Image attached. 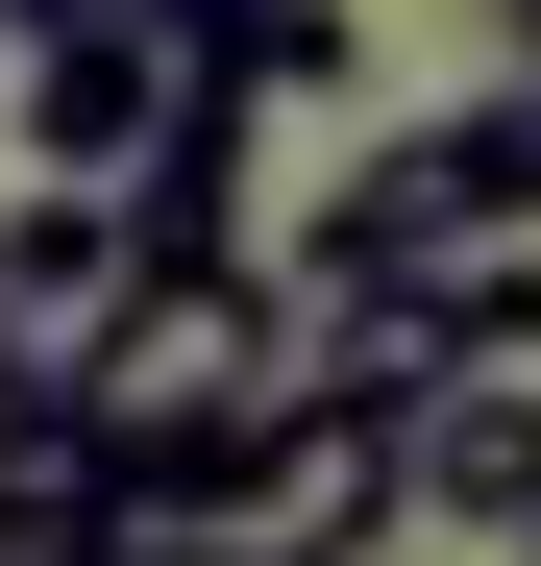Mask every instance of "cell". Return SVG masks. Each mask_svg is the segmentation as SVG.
I'll list each match as a JSON object with an SVG mask.
<instances>
[{
    "label": "cell",
    "mask_w": 541,
    "mask_h": 566,
    "mask_svg": "<svg viewBox=\"0 0 541 566\" xmlns=\"http://www.w3.org/2000/svg\"><path fill=\"white\" fill-rule=\"evenodd\" d=\"M50 25H99V0H0V50H50Z\"/></svg>",
    "instance_id": "7"
},
{
    "label": "cell",
    "mask_w": 541,
    "mask_h": 566,
    "mask_svg": "<svg viewBox=\"0 0 541 566\" xmlns=\"http://www.w3.org/2000/svg\"><path fill=\"white\" fill-rule=\"evenodd\" d=\"M148 566H394V419H344V395H270L222 468H172V493H124Z\"/></svg>",
    "instance_id": "3"
},
{
    "label": "cell",
    "mask_w": 541,
    "mask_h": 566,
    "mask_svg": "<svg viewBox=\"0 0 541 566\" xmlns=\"http://www.w3.org/2000/svg\"><path fill=\"white\" fill-rule=\"evenodd\" d=\"M541 172H517V74H468L443 124H370L344 148V198L270 247V296H344V321H418V345H492L517 271H541Z\"/></svg>",
    "instance_id": "1"
},
{
    "label": "cell",
    "mask_w": 541,
    "mask_h": 566,
    "mask_svg": "<svg viewBox=\"0 0 541 566\" xmlns=\"http://www.w3.org/2000/svg\"><path fill=\"white\" fill-rule=\"evenodd\" d=\"M99 296H124V198H0V395H50Z\"/></svg>",
    "instance_id": "5"
},
{
    "label": "cell",
    "mask_w": 541,
    "mask_h": 566,
    "mask_svg": "<svg viewBox=\"0 0 541 566\" xmlns=\"http://www.w3.org/2000/svg\"><path fill=\"white\" fill-rule=\"evenodd\" d=\"M148 124H172V50L124 25V0L25 50V198H124V172H148Z\"/></svg>",
    "instance_id": "4"
},
{
    "label": "cell",
    "mask_w": 541,
    "mask_h": 566,
    "mask_svg": "<svg viewBox=\"0 0 541 566\" xmlns=\"http://www.w3.org/2000/svg\"><path fill=\"white\" fill-rule=\"evenodd\" d=\"M74 542H99V443L50 395H0V566H74Z\"/></svg>",
    "instance_id": "6"
},
{
    "label": "cell",
    "mask_w": 541,
    "mask_h": 566,
    "mask_svg": "<svg viewBox=\"0 0 541 566\" xmlns=\"http://www.w3.org/2000/svg\"><path fill=\"white\" fill-rule=\"evenodd\" d=\"M270 395H296V296H270V247H222V271H124V296L74 321V369H50V419L99 443V493L222 468Z\"/></svg>",
    "instance_id": "2"
}]
</instances>
